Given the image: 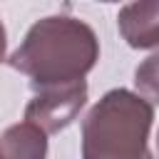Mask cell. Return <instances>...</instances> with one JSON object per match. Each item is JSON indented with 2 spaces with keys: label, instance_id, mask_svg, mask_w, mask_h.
Listing matches in <instances>:
<instances>
[{
  "label": "cell",
  "instance_id": "6da1fadb",
  "mask_svg": "<svg viewBox=\"0 0 159 159\" xmlns=\"http://www.w3.org/2000/svg\"><path fill=\"white\" fill-rule=\"evenodd\" d=\"M97 60L99 40L87 22L67 15H50L27 30L7 62L12 70L30 77L32 89H45L84 80Z\"/></svg>",
  "mask_w": 159,
  "mask_h": 159
},
{
  "label": "cell",
  "instance_id": "7a4b0ae2",
  "mask_svg": "<svg viewBox=\"0 0 159 159\" xmlns=\"http://www.w3.org/2000/svg\"><path fill=\"white\" fill-rule=\"evenodd\" d=\"M154 107L129 89H109L82 122V159H154Z\"/></svg>",
  "mask_w": 159,
  "mask_h": 159
},
{
  "label": "cell",
  "instance_id": "3957f363",
  "mask_svg": "<svg viewBox=\"0 0 159 159\" xmlns=\"http://www.w3.org/2000/svg\"><path fill=\"white\" fill-rule=\"evenodd\" d=\"M87 102V82H72L60 87L35 89V97L25 107V122L35 124L45 134H57L70 127Z\"/></svg>",
  "mask_w": 159,
  "mask_h": 159
},
{
  "label": "cell",
  "instance_id": "277c9868",
  "mask_svg": "<svg viewBox=\"0 0 159 159\" xmlns=\"http://www.w3.org/2000/svg\"><path fill=\"white\" fill-rule=\"evenodd\" d=\"M117 27L129 47H159V2H129L117 15Z\"/></svg>",
  "mask_w": 159,
  "mask_h": 159
},
{
  "label": "cell",
  "instance_id": "5b68a950",
  "mask_svg": "<svg viewBox=\"0 0 159 159\" xmlns=\"http://www.w3.org/2000/svg\"><path fill=\"white\" fill-rule=\"evenodd\" d=\"M47 134L30 122H17L0 134V159H45Z\"/></svg>",
  "mask_w": 159,
  "mask_h": 159
},
{
  "label": "cell",
  "instance_id": "8992f818",
  "mask_svg": "<svg viewBox=\"0 0 159 159\" xmlns=\"http://www.w3.org/2000/svg\"><path fill=\"white\" fill-rule=\"evenodd\" d=\"M134 84L142 99H147L152 107L159 104V52L149 55L134 70Z\"/></svg>",
  "mask_w": 159,
  "mask_h": 159
},
{
  "label": "cell",
  "instance_id": "52a82bcc",
  "mask_svg": "<svg viewBox=\"0 0 159 159\" xmlns=\"http://www.w3.org/2000/svg\"><path fill=\"white\" fill-rule=\"evenodd\" d=\"M5 47H7V35H5V25L0 20V62L5 60Z\"/></svg>",
  "mask_w": 159,
  "mask_h": 159
},
{
  "label": "cell",
  "instance_id": "ba28073f",
  "mask_svg": "<svg viewBox=\"0 0 159 159\" xmlns=\"http://www.w3.org/2000/svg\"><path fill=\"white\" fill-rule=\"evenodd\" d=\"M157 149H159V132H157Z\"/></svg>",
  "mask_w": 159,
  "mask_h": 159
}]
</instances>
